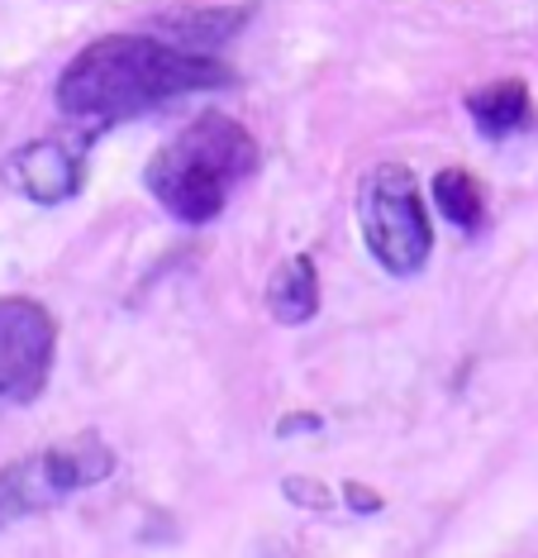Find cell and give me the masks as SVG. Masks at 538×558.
I'll return each mask as SVG.
<instances>
[{"label": "cell", "instance_id": "obj_1", "mask_svg": "<svg viewBox=\"0 0 538 558\" xmlns=\"http://www.w3.org/2000/svg\"><path fill=\"white\" fill-rule=\"evenodd\" d=\"M224 86H234V68L210 48L152 39V34H106L58 72L53 100L62 116L82 124L86 138H96L110 124Z\"/></svg>", "mask_w": 538, "mask_h": 558}, {"label": "cell", "instance_id": "obj_2", "mask_svg": "<svg viewBox=\"0 0 538 558\" xmlns=\"http://www.w3.org/2000/svg\"><path fill=\"white\" fill-rule=\"evenodd\" d=\"M262 148L248 124H239L224 110H205L186 120L144 168V186L176 225H200L220 220L234 192L258 172Z\"/></svg>", "mask_w": 538, "mask_h": 558}, {"label": "cell", "instance_id": "obj_3", "mask_svg": "<svg viewBox=\"0 0 538 558\" xmlns=\"http://www.w3.org/2000/svg\"><path fill=\"white\" fill-rule=\"evenodd\" d=\"M357 230L381 272L415 277L433 253V225L419 177L405 162H377L357 182Z\"/></svg>", "mask_w": 538, "mask_h": 558}, {"label": "cell", "instance_id": "obj_4", "mask_svg": "<svg viewBox=\"0 0 538 558\" xmlns=\"http://www.w3.org/2000/svg\"><path fill=\"white\" fill-rule=\"evenodd\" d=\"M114 468H120V453L100 435H72L38 453H24L10 468H0V530L38 511H53L76 492L100 487Z\"/></svg>", "mask_w": 538, "mask_h": 558}, {"label": "cell", "instance_id": "obj_5", "mask_svg": "<svg viewBox=\"0 0 538 558\" xmlns=\"http://www.w3.org/2000/svg\"><path fill=\"white\" fill-rule=\"evenodd\" d=\"M58 359V320L34 296H0V401H34Z\"/></svg>", "mask_w": 538, "mask_h": 558}, {"label": "cell", "instance_id": "obj_6", "mask_svg": "<svg viewBox=\"0 0 538 558\" xmlns=\"http://www.w3.org/2000/svg\"><path fill=\"white\" fill-rule=\"evenodd\" d=\"M0 182L15 196L34 201V206H62V201H72L86 182L82 144H68V138H34V144H24L5 158Z\"/></svg>", "mask_w": 538, "mask_h": 558}, {"label": "cell", "instance_id": "obj_7", "mask_svg": "<svg viewBox=\"0 0 538 558\" xmlns=\"http://www.w3.org/2000/svg\"><path fill=\"white\" fill-rule=\"evenodd\" d=\"M467 120L477 124L481 138H510L534 124V96L524 77H501L486 82L467 96Z\"/></svg>", "mask_w": 538, "mask_h": 558}, {"label": "cell", "instance_id": "obj_8", "mask_svg": "<svg viewBox=\"0 0 538 558\" xmlns=\"http://www.w3.org/2000/svg\"><path fill=\"white\" fill-rule=\"evenodd\" d=\"M267 315H272L277 325L296 329V325H310L319 315V268L310 253H296V258H286L281 268L272 272V282H267Z\"/></svg>", "mask_w": 538, "mask_h": 558}, {"label": "cell", "instance_id": "obj_9", "mask_svg": "<svg viewBox=\"0 0 538 558\" xmlns=\"http://www.w3.org/2000/svg\"><path fill=\"white\" fill-rule=\"evenodd\" d=\"M429 196H433V206L443 210V220L457 225L463 234H477L481 225H486V192H481V182H477V177H472L467 168H443V172H433Z\"/></svg>", "mask_w": 538, "mask_h": 558}, {"label": "cell", "instance_id": "obj_10", "mask_svg": "<svg viewBox=\"0 0 538 558\" xmlns=\"http://www.w3.org/2000/svg\"><path fill=\"white\" fill-rule=\"evenodd\" d=\"M281 492H286L291 506H305V511H334V506H343L339 492H329L315 477H281Z\"/></svg>", "mask_w": 538, "mask_h": 558}, {"label": "cell", "instance_id": "obj_11", "mask_svg": "<svg viewBox=\"0 0 538 558\" xmlns=\"http://www.w3.org/2000/svg\"><path fill=\"white\" fill-rule=\"evenodd\" d=\"M339 501L349 506V511H357V515H377L381 506H387V497H381V492H371V487H363V482H343Z\"/></svg>", "mask_w": 538, "mask_h": 558}]
</instances>
